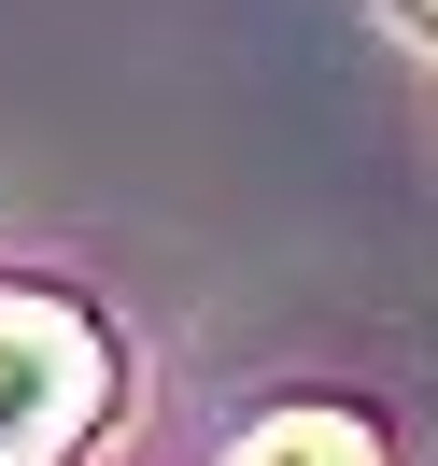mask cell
Segmentation results:
<instances>
[{"label": "cell", "mask_w": 438, "mask_h": 466, "mask_svg": "<svg viewBox=\"0 0 438 466\" xmlns=\"http://www.w3.org/2000/svg\"><path fill=\"white\" fill-rule=\"evenodd\" d=\"M227 466H382V438L353 424V410H269Z\"/></svg>", "instance_id": "cell-2"}, {"label": "cell", "mask_w": 438, "mask_h": 466, "mask_svg": "<svg viewBox=\"0 0 438 466\" xmlns=\"http://www.w3.org/2000/svg\"><path fill=\"white\" fill-rule=\"evenodd\" d=\"M114 410V353L57 297H0V466H43Z\"/></svg>", "instance_id": "cell-1"}]
</instances>
